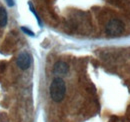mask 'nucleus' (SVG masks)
Listing matches in <instances>:
<instances>
[{"instance_id":"1","label":"nucleus","mask_w":130,"mask_h":122,"mask_svg":"<svg viewBox=\"0 0 130 122\" xmlns=\"http://www.w3.org/2000/svg\"><path fill=\"white\" fill-rule=\"evenodd\" d=\"M66 93V85L64 80L60 77H56L50 84V96L54 102H61Z\"/></svg>"},{"instance_id":"2","label":"nucleus","mask_w":130,"mask_h":122,"mask_svg":"<svg viewBox=\"0 0 130 122\" xmlns=\"http://www.w3.org/2000/svg\"><path fill=\"white\" fill-rule=\"evenodd\" d=\"M105 31H106V33L108 35H111V36L119 35L124 31V23L121 20L116 19V18L111 19L106 24Z\"/></svg>"},{"instance_id":"3","label":"nucleus","mask_w":130,"mask_h":122,"mask_svg":"<svg viewBox=\"0 0 130 122\" xmlns=\"http://www.w3.org/2000/svg\"><path fill=\"white\" fill-rule=\"evenodd\" d=\"M16 64L21 70L28 69L30 67V65H31V56H30V54L28 52H26V51H22L17 57Z\"/></svg>"},{"instance_id":"4","label":"nucleus","mask_w":130,"mask_h":122,"mask_svg":"<svg viewBox=\"0 0 130 122\" xmlns=\"http://www.w3.org/2000/svg\"><path fill=\"white\" fill-rule=\"evenodd\" d=\"M69 70V66L64 61H58L54 64L53 67V73L55 75H66Z\"/></svg>"},{"instance_id":"5","label":"nucleus","mask_w":130,"mask_h":122,"mask_svg":"<svg viewBox=\"0 0 130 122\" xmlns=\"http://www.w3.org/2000/svg\"><path fill=\"white\" fill-rule=\"evenodd\" d=\"M7 12L4 7H0V27H5L7 24Z\"/></svg>"},{"instance_id":"6","label":"nucleus","mask_w":130,"mask_h":122,"mask_svg":"<svg viewBox=\"0 0 130 122\" xmlns=\"http://www.w3.org/2000/svg\"><path fill=\"white\" fill-rule=\"evenodd\" d=\"M28 5H29V8H30L31 12H32L33 14L35 15V17H36V19H37V22H38V24H39V25L41 26V25H42V23H41V20H40V18H39L38 14L36 13V11H35V9H34V7H33L32 3H31V2H29V3H28Z\"/></svg>"},{"instance_id":"7","label":"nucleus","mask_w":130,"mask_h":122,"mask_svg":"<svg viewBox=\"0 0 130 122\" xmlns=\"http://www.w3.org/2000/svg\"><path fill=\"white\" fill-rule=\"evenodd\" d=\"M21 30L23 31L24 33H26L27 35H29V36H32V37L34 36V33H33L32 31L29 30V29H28V28H26V27H21Z\"/></svg>"},{"instance_id":"8","label":"nucleus","mask_w":130,"mask_h":122,"mask_svg":"<svg viewBox=\"0 0 130 122\" xmlns=\"http://www.w3.org/2000/svg\"><path fill=\"white\" fill-rule=\"evenodd\" d=\"M6 2L8 4V6H10V7H12L14 5V0H6Z\"/></svg>"}]
</instances>
